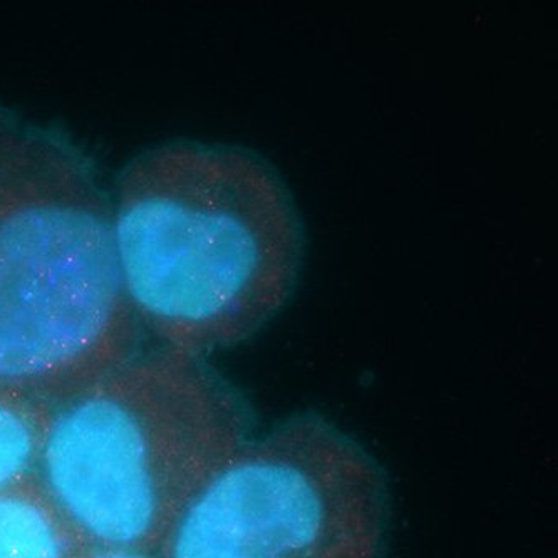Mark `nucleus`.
I'll return each mask as SVG.
<instances>
[{
	"instance_id": "nucleus-1",
	"label": "nucleus",
	"mask_w": 558,
	"mask_h": 558,
	"mask_svg": "<svg viewBox=\"0 0 558 558\" xmlns=\"http://www.w3.org/2000/svg\"><path fill=\"white\" fill-rule=\"evenodd\" d=\"M111 198L124 294L158 345L205 357L242 344L294 292L304 227L257 153L153 146L124 167Z\"/></svg>"
},
{
	"instance_id": "nucleus-2",
	"label": "nucleus",
	"mask_w": 558,
	"mask_h": 558,
	"mask_svg": "<svg viewBox=\"0 0 558 558\" xmlns=\"http://www.w3.org/2000/svg\"><path fill=\"white\" fill-rule=\"evenodd\" d=\"M142 336L95 156L0 105V389L58 407L136 354Z\"/></svg>"
},
{
	"instance_id": "nucleus-3",
	"label": "nucleus",
	"mask_w": 558,
	"mask_h": 558,
	"mask_svg": "<svg viewBox=\"0 0 558 558\" xmlns=\"http://www.w3.org/2000/svg\"><path fill=\"white\" fill-rule=\"evenodd\" d=\"M254 428L247 399L205 357L140 349L51 408L36 476L92 548L153 557Z\"/></svg>"
},
{
	"instance_id": "nucleus-4",
	"label": "nucleus",
	"mask_w": 558,
	"mask_h": 558,
	"mask_svg": "<svg viewBox=\"0 0 558 558\" xmlns=\"http://www.w3.org/2000/svg\"><path fill=\"white\" fill-rule=\"evenodd\" d=\"M379 461L316 411L254 438L178 515L153 558H385Z\"/></svg>"
},
{
	"instance_id": "nucleus-5",
	"label": "nucleus",
	"mask_w": 558,
	"mask_h": 558,
	"mask_svg": "<svg viewBox=\"0 0 558 558\" xmlns=\"http://www.w3.org/2000/svg\"><path fill=\"white\" fill-rule=\"evenodd\" d=\"M92 551L36 473L0 494V558H86Z\"/></svg>"
},
{
	"instance_id": "nucleus-6",
	"label": "nucleus",
	"mask_w": 558,
	"mask_h": 558,
	"mask_svg": "<svg viewBox=\"0 0 558 558\" xmlns=\"http://www.w3.org/2000/svg\"><path fill=\"white\" fill-rule=\"evenodd\" d=\"M51 408L0 389V494L36 473Z\"/></svg>"
},
{
	"instance_id": "nucleus-7",
	"label": "nucleus",
	"mask_w": 558,
	"mask_h": 558,
	"mask_svg": "<svg viewBox=\"0 0 558 558\" xmlns=\"http://www.w3.org/2000/svg\"><path fill=\"white\" fill-rule=\"evenodd\" d=\"M86 558H153L149 555L135 554V551L95 550Z\"/></svg>"
}]
</instances>
